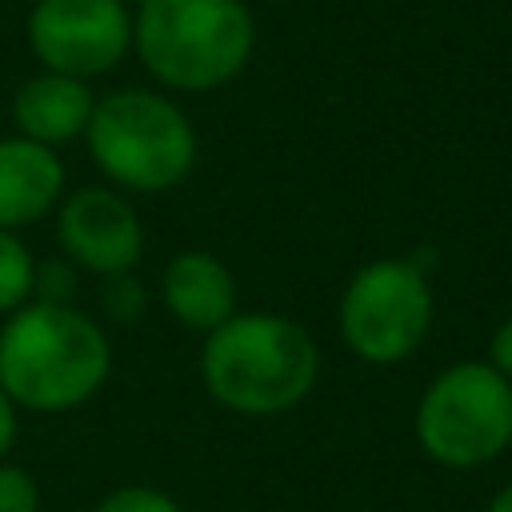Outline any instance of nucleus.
I'll use <instances>...</instances> for the list:
<instances>
[{
  "label": "nucleus",
  "mask_w": 512,
  "mask_h": 512,
  "mask_svg": "<svg viewBox=\"0 0 512 512\" xmlns=\"http://www.w3.org/2000/svg\"><path fill=\"white\" fill-rule=\"evenodd\" d=\"M256 48L244 0H140L132 12V52L176 92L232 84Z\"/></svg>",
  "instance_id": "7ed1b4c3"
},
{
  "label": "nucleus",
  "mask_w": 512,
  "mask_h": 512,
  "mask_svg": "<svg viewBox=\"0 0 512 512\" xmlns=\"http://www.w3.org/2000/svg\"><path fill=\"white\" fill-rule=\"evenodd\" d=\"M12 440H16V404H12V396L0 388V460H4V452L12 448Z\"/></svg>",
  "instance_id": "dca6fc26"
},
{
  "label": "nucleus",
  "mask_w": 512,
  "mask_h": 512,
  "mask_svg": "<svg viewBox=\"0 0 512 512\" xmlns=\"http://www.w3.org/2000/svg\"><path fill=\"white\" fill-rule=\"evenodd\" d=\"M56 236L72 264L100 272V276L132 272L144 252V228H140L136 208L124 196H116L112 188L72 192L60 204Z\"/></svg>",
  "instance_id": "6e6552de"
},
{
  "label": "nucleus",
  "mask_w": 512,
  "mask_h": 512,
  "mask_svg": "<svg viewBox=\"0 0 512 512\" xmlns=\"http://www.w3.org/2000/svg\"><path fill=\"white\" fill-rule=\"evenodd\" d=\"M0 512H40V488L32 472L0 464Z\"/></svg>",
  "instance_id": "4468645a"
},
{
  "label": "nucleus",
  "mask_w": 512,
  "mask_h": 512,
  "mask_svg": "<svg viewBox=\"0 0 512 512\" xmlns=\"http://www.w3.org/2000/svg\"><path fill=\"white\" fill-rule=\"evenodd\" d=\"M488 512H512V480H508V484L488 500Z\"/></svg>",
  "instance_id": "f3484780"
},
{
  "label": "nucleus",
  "mask_w": 512,
  "mask_h": 512,
  "mask_svg": "<svg viewBox=\"0 0 512 512\" xmlns=\"http://www.w3.org/2000/svg\"><path fill=\"white\" fill-rule=\"evenodd\" d=\"M92 108H96V100L84 80L60 76V72H36L16 88L12 120H16L20 136L56 148V144L84 136Z\"/></svg>",
  "instance_id": "9b49d317"
},
{
  "label": "nucleus",
  "mask_w": 512,
  "mask_h": 512,
  "mask_svg": "<svg viewBox=\"0 0 512 512\" xmlns=\"http://www.w3.org/2000/svg\"><path fill=\"white\" fill-rule=\"evenodd\" d=\"M32 288H36V264L28 244L16 232L0 228V312L20 308Z\"/></svg>",
  "instance_id": "f8f14e48"
},
{
  "label": "nucleus",
  "mask_w": 512,
  "mask_h": 512,
  "mask_svg": "<svg viewBox=\"0 0 512 512\" xmlns=\"http://www.w3.org/2000/svg\"><path fill=\"white\" fill-rule=\"evenodd\" d=\"M96 512H184L172 496L156 492V488H144V484H128V488H116L108 492Z\"/></svg>",
  "instance_id": "ddd939ff"
},
{
  "label": "nucleus",
  "mask_w": 512,
  "mask_h": 512,
  "mask_svg": "<svg viewBox=\"0 0 512 512\" xmlns=\"http://www.w3.org/2000/svg\"><path fill=\"white\" fill-rule=\"evenodd\" d=\"M420 448L448 468H476L512 444V380L484 360L444 368L416 404Z\"/></svg>",
  "instance_id": "39448f33"
},
{
  "label": "nucleus",
  "mask_w": 512,
  "mask_h": 512,
  "mask_svg": "<svg viewBox=\"0 0 512 512\" xmlns=\"http://www.w3.org/2000/svg\"><path fill=\"white\" fill-rule=\"evenodd\" d=\"M112 372L104 328L68 304H28L0 328V388L32 412H68Z\"/></svg>",
  "instance_id": "f257e3e1"
},
{
  "label": "nucleus",
  "mask_w": 512,
  "mask_h": 512,
  "mask_svg": "<svg viewBox=\"0 0 512 512\" xmlns=\"http://www.w3.org/2000/svg\"><path fill=\"white\" fill-rule=\"evenodd\" d=\"M96 168L132 192L176 188L196 164V132L184 108L148 88H120L96 100L84 128Z\"/></svg>",
  "instance_id": "20e7f679"
},
{
  "label": "nucleus",
  "mask_w": 512,
  "mask_h": 512,
  "mask_svg": "<svg viewBox=\"0 0 512 512\" xmlns=\"http://www.w3.org/2000/svg\"><path fill=\"white\" fill-rule=\"evenodd\" d=\"M24 32L44 72L76 80L104 76L132 52V12L124 0H36Z\"/></svg>",
  "instance_id": "0eeeda50"
},
{
  "label": "nucleus",
  "mask_w": 512,
  "mask_h": 512,
  "mask_svg": "<svg viewBox=\"0 0 512 512\" xmlns=\"http://www.w3.org/2000/svg\"><path fill=\"white\" fill-rule=\"evenodd\" d=\"M200 376L224 408L240 416H276L312 392L320 352L304 324L280 312H236L208 332Z\"/></svg>",
  "instance_id": "f03ea898"
},
{
  "label": "nucleus",
  "mask_w": 512,
  "mask_h": 512,
  "mask_svg": "<svg viewBox=\"0 0 512 512\" xmlns=\"http://www.w3.org/2000/svg\"><path fill=\"white\" fill-rule=\"evenodd\" d=\"M64 192V164L48 144L28 136L0 140V228L16 232L48 216Z\"/></svg>",
  "instance_id": "9d476101"
},
{
  "label": "nucleus",
  "mask_w": 512,
  "mask_h": 512,
  "mask_svg": "<svg viewBox=\"0 0 512 512\" xmlns=\"http://www.w3.org/2000/svg\"><path fill=\"white\" fill-rule=\"evenodd\" d=\"M432 324V292L412 260L364 264L340 296L344 344L368 364H396L412 356Z\"/></svg>",
  "instance_id": "423d86ee"
},
{
  "label": "nucleus",
  "mask_w": 512,
  "mask_h": 512,
  "mask_svg": "<svg viewBox=\"0 0 512 512\" xmlns=\"http://www.w3.org/2000/svg\"><path fill=\"white\" fill-rule=\"evenodd\" d=\"M492 368L504 376V380H512V316L496 328V336H492Z\"/></svg>",
  "instance_id": "2eb2a0df"
},
{
  "label": "nucleus",
  "mask_w": 512,
  "mask_h": 512,
  "mask_svg": "<svg viewBox=\"0 0 512 512\" xmlns=\"http://www.w3.org/2000/svg\"><path fill=\"white\" fill-rule=\"evenodd\" d=\"M160 296L184 328H196L204 336L220 328L228 316H236V280L228 264L200 248H188L168 260L160 276Z\"/></svg>",
  "instance_id": "1a4fd4ad"
}]
</instances>
